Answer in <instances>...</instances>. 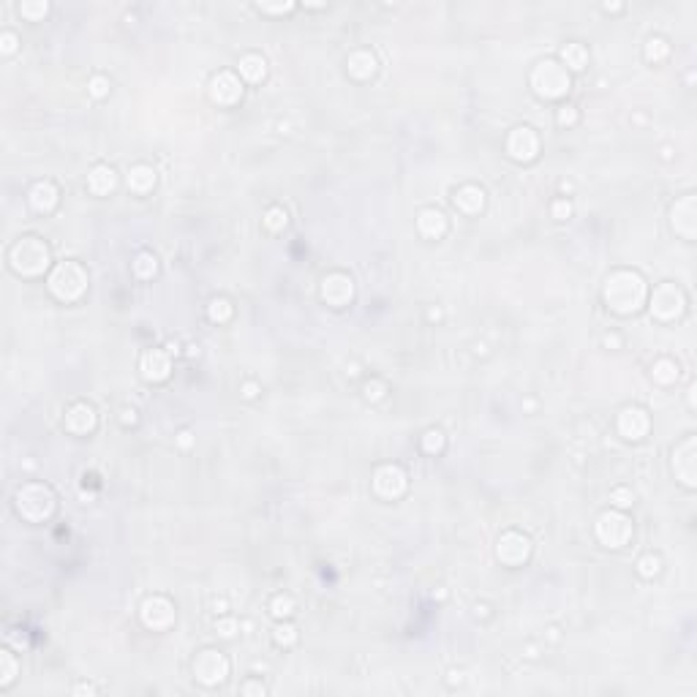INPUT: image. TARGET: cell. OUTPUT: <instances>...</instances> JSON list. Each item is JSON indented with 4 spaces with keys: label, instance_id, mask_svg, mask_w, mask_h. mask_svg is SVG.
<instances>
[{
    "label": "cell",
    "instance_id": "obj_26",
    "mask_svg": "<svg viewBox=\"0 0 697 697\" xmlns=\"http://www.w3.org/2000/svg\"><path fill=\"white\" fill-rule=\"evenodd\" d=\"M237 71H240V80L248 84H262L267 80V61L265 55L259 52H246L240 63H237Z\"/></svg>",
    "mask_w": 697,
    "mask_h": 697
},
{
    "label": "cell",
    "instance_id": "obj_39",
    "mask_svg": "<svg viewBox=\"0 0 697 697\" xmlns=\"http://www.w3.org/2000/svg\"><path fill=\"white\" fill-rule=\"evenodd\" d=\"M17 8H20V14L27 22H39L49 14V3H46V0H25V3H20Z\"/></svg>",
    "mask_w": 697,
    "mask_h": 697
},
{
    "label": "cell",
    "instance_id": "obj_7",
    "mask_svg": "<svg viewBox=\"0 0 697 697\" xmlns=\"http://www.w3.org/2000/svg\"><path fill=\"white\" fill-rule=\"evenodd\" d=\"M594 534L602 548H608V551H621V548H627L629 539H632V520L627 517L624 510H605V513L596 517Z\"/></svg>",
    "mask_w": 697,
    "mask_h": 697
},
{
    "label": "cell",
    "instance_id": "obj_31",
    "mask_svg": "<svg viewBox=\"0 0 697 697\" xmlns=\"http://www.w3.org/2000/svg\"><path fill=\"white\" fill-rule=\"evenodd\" d=\"M20 676V662L11 648H3L0 651V689H8Z\"/></svg>",
    "mask_w": 697,
    "mask_h": 697
},
{
    "label": "cell",
    "instance_id": "obj_59",
    "mask_svg": "<svg viewBox=\"0 0 697 697\" xmlns=\"http://www.w3.org/2000/svg\"><path fill=\"white\" fill-rule=\"evenodd\" d=\"M662 158L670 161V158H673V147H662Z\"/></svg>",
    "mask_w": 697,
    "mask_h": 697
},
{
    "label": "cell",
    "instance_id": "obj_51",
    "mask_svg": "<svg viewBox=\"0 0 697 697\" xmlns=\"http://www.w3.org/2000/svg\"><path fill=\"white\" fill-rule=\"evenodd\" d=\"M602 344H605V348H624V338L618 335V332H608L605 338H602Z\"/></svg>",
    "mask_w": 697,
    "mask_h": 697
},
{
    "label": "cell",
    "instance_id": "obj_13",
    "mask_svg": "<svg viewBox=\"0 0 697 697\" xmlns=\"http://www.w3.org/2000/svg\"><path fill=\"white\" fill-rule=\"evenodd\" d=\"M243 80H240V74H234V71H218V74H213L210 77V82H207V96H210V101L215 103V106H221V109H232V106H237V103L243 101Z\"/></svg>",
    "mask_w": 697,
    "mask_h": 697
},
{
    "label": "cell",
    "instance_id": "obj_10",
    "mask_svg": "<svg viewBox=\"0 0 697 697\" xmlns=\"http://www.w3.org/2000/svg\"><path fill=\"white\" fill-rule=\"evenodd\" d=\"M370 485H373V493L379 498L398 501L409 491V474L398 463H382V466H376V472L370 477Z\"/></svg>",
    "mask_w": 697,
    "mask_h": 697
},
{
    "label": "cell",
    "instance_id": "obj_60",
    "mask_svg": "<svg viewBox=\"0 0 697 697\" xmlns=\"http://www.w3.org/2000/svg\"><path fill=\"white\" fill-rule=\"evenodd\" d=\"M695 392H697V387L692 384V387H689V409H695Z\"/></svg>",
    "mask_w": 697,
    "mask_h": 697
},
{
    "label": "cell",
    "instance_id": "obj_42",
    "mask_svg": "<svg viewBox=\"0 0 697 697\" xmlns=\"http://www.w3.org/2000/svg\"><path fill=\"white\" fill-rule=\"evenodd\" d=\"M610 504H613V510H629L635 504V493L629 488H613L610 491Z\"/></svg>",
    "mask_w": 697,
    "mask_h": 697
},
{
    "label": "cell",
    "instance_id": "obj_44",
    "mask_svg": "<svg viewBox=\"0 0 697 697\" xmlns=\"http://www.w3.org/2000/svg\"><path fill=\"white\" fill-rule=\"evenodd\" d=\"M572 213H574V207H572V202H570L567 196H558V199H553V205H551V215H553L555 221H567V218H572Z\"/></svg>",
    "mask_w": 697,
    "mask_h": 697
},
{
    "label": "cell",
    "instance_id": "obj_49",
    "mask_svg": "<svg viewBox=\"0 0 697 697\" xmlns=\"http://www.w3.org/2000/svg\"><path fill=\"white\" fill-rule=\"evenodd\" d=\"M137 422H139V411L134 409V406H123V409H120V425L131 428V425H137Z\"/></svg>",
    "mask_w": 697,
    "mask_h": 697
},
{
    "label": "cell",
    "instance_id": "obj_17",
    "mask_svg": "<svg viewBox=\"0 0 697 697\" xmlns=\"http://www.w3.org/2000/svg\"><path fill=\"white\" fill-rule=\"evenodd\" d=\"M615 428L621 433V439H627V441H643L651 433V414L637 403H629L618 411Z\"/></svg>",
    "mask_w": 697,
    "mask_h": 697
},
{
    "label": "cell",
    "instance_id": "obj_34",
    "mask_svg": "<svg viewBox=\"0 0 697 697\" xmlns=\"http://www.w3.org/2000/svg\"><path fill=\"white\" fill-rule=\"evenodd\" d=\"M420 447H422L425 455L436 458V455H441V452L447 450V436H444L441 428H428V431L420 436Z\"/></svg>",
    "mask_w": 697,
    "mask_h": 697
},
{
    "label": "cell",
    "instance_id": "obj_40",
    "mask_svg": "<svg viewBox=\"0 0 697 697\" xmlns=\"http://www.w3.org/2000/svg\"><path fill=\"white\" fill-rule=\"evenodd\" d=\"M215 635L221 637V640H234V637L240 635V621L221 613V618H215Z\"/></svg>",
    "mask_w": 697,
    "mask_h": 697
},
{
    "label": "cell",
    "instance_id": "obj_36",
    "mask_svg": "<svg viewBox=\"0 0 697 697\" xmlns=\"http://www.w3.org/2000/svg\"><path fill=\"white\" fill-rule=\"evenodd\" d=\"M662 567H665V561H662V555L659 553L640 555L635 564L637 574H640L643 580H654V577H659V574H662Z\"/></svg>",
    "mask_w": 697,
    "mask_h": 697
},
{
    "label": "cell",
    "instance_id": "obj_4",
    "mask_svg": "<svg viewBox=\"0 0 697 697\" xmlns=\"http://www.w3.org/2000/svg\"><path fill=\"white\" fill-rule=\"evenodd\" d=\"M58 510V496L46 482H25L14 493V513L27 523H46Z\"/></svg>",
    "mask_w": 697,
    "mask_h": 697
},
{
    "label": "cell",
    "instance_id": "obj_58",
    "mask_svg": "<svg viewBox=\"0 0 697 697\" xmlns=\"http://www.w3.org/2000/svg\"><path fill=\"white\" fill-rule=\"evenodd\" d=\"M602 8H605V11H621V8H624V6H621V3H605V6H602Z\"/></svg>",
    "mask_w": 697,
    "mask_h": 697
},
{
    "label": "cell",
    "instance_id": "obj_12",
    "mask_svg": "<svg viewBox=\"0 0 697 697\" xmlns=\"http://www.w3.org/2000/svg\"><path fill=\"white\" fill-rule=\"evenodd\" d=\"M670 469H673L676 479L684 485V488L695 491L697 488V439L695 436L681 439L676 447H673V452H670Z\"/></svg>",
    "mask_w": 697,
    "mask_h": 697
},
{
    "label": "cell",
    "instance_id": "obj_48",
    "mask_svg": "<svg viewBox=\"0 0 697 697\" xmlns=\"http://www.w3.org/2000/svg\"><path fill=\"white\" fill-rule=\"evenodd\" d=\"M259 392H262V384L259 382H253V379H248L240 384V395L246 398V401H253V398H259Z\"/></svg>",
    "mask_w": 697,
    "mask_h": 697
},
{
    "label": "cell",
    "instance_id": "obj_45",
    "mask_svg": "<svg viewBox=\"0 0 697 697\" xmlns=\"http://www.w3.org/2000/svg\"><path fill=\"white\" fill-rule=\"evenodd\" d=\"M20 49V36L14 30H0V52L3 55H14Z\"/></svg>",
    "mask_w": 697,
    "mask_h": 697
},
{
    "label": "cell",
    "instance_id": "obj_46",
    "mask_svg": "<svg viewBox=\"0 0 697 697\" xmlns=\"http://www.w3.org/2000/svg\"><path fill=\"white\" fill-rule=\"evenodd\" d=\"M256 8L265 14H289L294 8V3L291 0H287V3H256Z\"/></svg>",
    "mask_w": 697,
    "mask_h": 697
},
{
    "label": "cell",
    "instance_id": "obj_43",
    "mask_svg": "<svg viewBox=\"0 0 697 697\" xmlns=\"http://www.w3.org/2000/svg\"><path fill=\"white\" fill-rule=\"evenodd\" d=\"M577 120H580V112L574 109L572 103H564V106L555 112V123L561 125V128H572V125H577Z\"/></svg>",
    "mask_w": 697,
    "mask_h": 697
},
{
    "label": "cell",
    "instance_id": "obj_38",
    "mask_svg": "<svg viewBox=\"0 0 697 697\" xmlns=\"http://www.w3.org/2000/svg\"><path fill=\"white\" fill-rule=\"evenodd\" d=\"M387 382L384 379H379V376H370L368 382L363 384V398L368 401V403H379V401H384L387 398Z\"/></svg>",
    "mask_w": 697,
    "mask_h": 697
},
{
    "label": "cell",
    "instance_id": "obj_63",
    "mask_svg": "<svg viewBox=\"0 0 697 697\" xmlns=\"http://www.w3.org/2000/svg\"><path fill=\"white\" fill-rule=\"evenodd\" d=\"M194 354H199V346H194V344H191V346H188V357H194Z\"/></svg>",
    "mask_w": 697,
    "mask_h": 697
},
{
    "label": "cell",
    "instance_id": "obj_56",
    "mask_svg": "<svg viewBox=\"0 0 697 697\" xmlns=\"http://www.w3.org/2000/svg\"><path fill=\"white\" fill-rule=\"evenodd\" d=\"M441 316H444V313H441V308H431V310H428V319H431V322H439Z\"/></svg>",
    "mask_w": 697,
    "mask_h": 697
},
{
    "label": "cell",
    "instance_id": "obj_55",
    "mask_svg": "<svg viewBox=\"0 0 697 697\" xmlns=\"http://www.w3.org/2000/svg\"><path fill=\"white\" fill-rule=\"evenodd\" d=\"M545 632H548V640H551V643H558V640H561V629H558V627H548Z\"/></svg>",
    "mask_w": 697,
    "mask_h": 697
},
{
    "label": "cell",
    "instance_id": "obj_3",
    "mask_svg": "<svg viewBox=\"0 0 697 697\" xmlns=\"http://www.w3.org/2000/svg\"><path fill=\"white\" fill-rule=\"evenodd\" d=\"M87 284H90V275L77 259H63L58 265L52 267L46 272V289L55 300L61 303H80L87 291Z\"/></svg>",
    "mask_w": 697,
    "mask_h": 697
},
{
    "label": "cell",
    "instance_id": "obj_53",
    "mask_svg": "<svg viewBox=\"0 0 697 697\" xmlns=\"http://www.w3.org/2000/svg\"><path fill=\"white\" fill-rule=\"evenodd\" d=\"M463 681H466V673H463V670H450V673H447V684H450V686H463Z\"/></svg>",
    "mask_w": 697,
    "mask_h": 697
},
{
    "label": "cell",
    "instance_id": "obj_8",
    "mask_svg": "<svg viewBox=\"0 0 697 697\" xmlns=\"http://www.w3.org/2000/svg\"><path fill=\"white\" fill-rule=\"evenodd\" d=\"M229 670H232L229 656H226L224 651H218V648H202V651H196L194 662H191V673H194V678H196L202 686H207V689L221 686L226 678H229Z\"/></svg>",
    "mask_w": 697,
    "mask_h": 697
},
{
    "label": "cell",
    "instance_id": "obj_24",
    "mask_svg": "<svg viewBox=\"0 0 697 697\" xmlns=\"http://www.w3.org/2000/svg\"><path fill=\"white\" fill-rule=\"evenodd\" d=\"M118 188V172L109 164H96L87 172V191L93 196H109Z\"/></svg>",
    "mask_w": 697,
    "mask_h": 697
},
{
    "label": "cell",
    "instance_id": "obj_2",
    "mask_svg": "<svg viewBox=\"0 0 697 697\" xmlns=\"http://www.w3.org/2000/svg\"><path fill=\"white\" fill-rule=\"evenodd\" d=\"M8 267L22 278H42L52 270V251L46 240L36 234H22L14 246L8 248Z\"/></svg>",
    "mask_w": 697,
    "mask_h": 697
},
{
    "label": "cell",
    "instance_id": "obj_47",
    "mask_svg": "<svg viewBox=\"0 0 697 697\" xmlns=\"http://www.w3.org/2000/svg\"><path fill=\"white\" fill-rule=\"evenodd\" d=\"M240 692H243V695H259L262 697V695H267V686L259 681V678H248L246 684L240 686Z\"/></svg>",
    "mask_w": 697,
    "mask_h": 697
},
{
    "label": "cell",
    "instance_id": "obj_25",
    "mask_svg": "<svg viewBox=\"0 0 697 697\" xmlns=\"http://www.w3.org/2000/svg\"><path fill=\"white\" fill-rule=\"evenodd\" d=\"M125 183H128V191H131V194L147 196V194L156 188V183H158V175H156V169L150 164H134L128 169Z\"/></svg>",
    "mask_w": 697,
    "mask_h": 697
},
{
    "label": "cell",
    "instance_id": "obj_20",
    "mask_svg": "<svg viewBox=\"0 0 697 697\" xmlns=\"http://www.w3.org/2000/svg\"><path fill=\"white\" fill-rule=\"evenodd\" d=\"M27 205L39 215H49L55 207L61 205V188L52 180H36L27 191Z\"/></svg>",
    "mask_w": 697,
    "mask_h": 697
},
{
    "label": "cell",
    "instance_id": "obj_30",
    "mask_svg": "<svg viewBox=\"0 0 697 697\" xmlns=\"http://www.w3.org/2000/svg\"><path fill=\"white\" fill-rule=\"evenodd\" d=\"M643 58L651 63V65H659L670 58V44L665 36H648L646 44H643Z\"/></svg>",
    "mask_w": 697,
    "mask_h": 697
},
{
    "label": "cell",
    "instance_id": "obj_16",
    "mask_svg": "<svg viewBox=\"0 0 697 697\" xmlns=\"http://www.w3.org/2000/svg\"><path fill=\"white\" fill-rule=\"evenodd\" d=\"M319 294H322V300H325L329 308H346V306H351V300H354V281H351L348 272L332 270V272H327V275L322 278Z\"/></svg>",
    "mask_w": 697,
    "mask_h": 697
},
{
    "label": "cell",
    "instance_id": "obj_61",
    "mask_svg": "<svg viewBox=\"0 0 697 697\" xmlns=\"http://www.w3.org/2000/svg\"><path fill=\"white\" fill-rule=\"evenodd\" d=\"M558 188H561L564 194H570V191H572V183H567V180H561V185H558Z\"/></svg>",
    "mask_w": 697,
    "mask_h": 697
},
{
    "label": "cell",
    "instance_id": "obj_19",
    "mask_svg": "<svg viewBox=\"0 0 697 697\" xmlns=\"http://www.w3.org/2000/svg\"><path fill=\"white\" fill-rule=\"evenodd\" d=\"M63 425L71 436H90V433L99 428V414L96 409L87 403V401H77L65 409L63 417Z\"/></svg>",
    "mask_w": 697,
    "mask_h": 697
},
{
    "label": "cell",
    "instance_id": "obj_18",
    "mask_svg": "<svg viewBox=\"0 0 697 697\" xmlns=\"http://www.w3.org/2000/svg\"><path fill=\"white\" fill-rule=\"evenodd\" d=\"M139 373L147 384H164L172 376V354L166 348H147L139 357Z\"/></svg>",
    "mask_w": 697,
    "mask_h": 697
},
{
    "label": "cell",
    "instance_id": "obj_22",
    "mask_svg": "<svg viewBox=\"0 0 697 697\" xmlns=\"http://www.w3.org/2000/svg\"><path fill=\"white\" fill-rule=\"evenodd\" d=\"M485 202H488L485 188H479V185L474 183L460 185L452 194V205L458 207V213H463V215H479L485 210Z\"/></svg>",
    "mask_w": 697,
    "mask_h": 697
},
{
    "label": "cell",
    "instance_id": "obj_57",
    "mask_svg": "<svg viewBox=\"0 0 697 697\" xmlns=\"http://www.w3.org/2000/svg\"><path fill=\"white\" fill-rule=\"evenodd\" d=\"M213 608H215V613H226V599H215Z\"/></svg>",
    "mask_w": 697,
    "mask_h": 697
},
{
    "label": "cell",
    "instance_id": "obj_41",
    "mask_svg": "<svg viewBox=\"0 0 697 697\" xmlns=\"http://www.w3.org/2000/svg\"><path fill=\"white\" fill-rule=\"evenodd\" d=\"M109 90H112V82H109V77H103V74H93V77L87 80V93H90L96 101L106 99Z\"/></svg>",
    "mask_w": 697,
    "mask_h": 697
},
{
    "label": "cell",
    "instance_id": "obj_28",
    "mask_svg": "<svg viewBox=\"0 0 697 697\" xmlns=\"http://www.w3.org/2000/svg\"><path fill=\"white\" fill-rule=\"evenodd\" d=\"M681 376V365H678L673 357H659L654 365H651V379H654L659 387H673Z\"/></svg>",
    "mask_w": 697,
    "mask_h": 697
},
{
    "label": "cell",
    "instance_id": "obj_54",
    "mask_svg": "<svg viewBox=\"0 0 697 697\" xmlns=\"http://www.w3.org/2000/svg\"><path fill=\"white\" fill-rule=\"evenodd\" d=\"M474 615H477V618H488V615H491V605L477 602V605H474Z\"/></svg>",
    "mask_w": 697,
    "mask_h": 697
},
{
    "label": "cell",
    "instance_id": "obj_6",
    "mask_svg": "<svg viewBox=\"0 0 697 697\" xmlns=\"http://www.w3.org/2000/svg\"><path fill=\"white\" fill-rule=\"evenodd\" d=\"M646 303H648V310L656 322H676L686 313V306H689L686 291L673 281H665V284L654 287V291H648Z\"/></svg>",
    "mask_w": 697,
    "mask_h": 697
},
{
    "label": "cell",
    "instance_id": "obj_14",
    "mask_svg": "<svg viewBox=\"0 0 697 697\" xmlns=\"http://www.w3.org/2000/svg\"><path fill=\"white\" fill-rule=\"evenodd\" d=\"M504 147H507V156L513 161H517V164H532V161H536V156H539L542 142H539V134L534 131L532 125H515L513 131L507 134Z\"/></svg>",
    "mask_w": 697,
    "mask_h": 697
},
{
    "label": "cell",
    "instance_id": "obj_21",
    "mask_svg": "<svg viewBox=\"0 0 697 697\" xmlns=\"http://www.w3.org/2000/svg\"><path fill=\"white\" fill-rule=\"evenodd\" d=\"M417 232L425 240H441L450 232V218L439 207H425L417 213Z\"/></svg>",
    "mask_w": 697,
    "mask_h": 697
},
{
    "label": "cell",
    "instance_id": "obj_23",
    "mask_svg": "<svg viewBox=\"0 0 697 697\" xmlns=\"http://www.w3.org/2000/svg\"><path fill=\"white\" fill-rule=\"evenodd\" d=\"M379 71V58L370 49H354L346 58V74L354 82H368Z\"/></svg>",
    "mask_w": 697,
    "mask_h": 697
},
{
    "label": "cell",
    "instance_id": "obj_15",
    "mask_svg": "<svg viewBox=\"0 0 697 697\" xmlns=\"http://www.w3.org/2000/svg\"><path fill=\"white\" fill-rule=\"evenodd\" d=\"M670 226L681 240L692 243L697 237V196L695 194H684L681 199L673 202L670 207Z\"/></svg>",
    "mask_w": 697,
    "mask_h": 697
},
{
    "label": "cell",
    "instance_id": "obj_27",
    "mask_svg": "<svg viewBox=\"0 0 697 697\" xmlns=\"http://www.w3.org/2000/svg\"><path fill=\"white\" fill-rule=\"evenodd\" d=\"M558 58H561V65L572 74V71H583L586 65H589V49H586V44L580 42H567L561 46V52H558Z\"/></svg>",
    "mask_w": 697,
    "mask_h": 697
},
{
    "label": "cell",
    "instance_id": "obj_50",
    "mask_svg": "<svg viewBox=\"0 0 697 697\" xmlns=\"http://www.w3.org/2000/svg\"><path fill=\"white\" fill-rule=\"evenodd\" d=\"M194 441H196V436L188 431V428L177 431V436H175V444H177L180 450H191V447H194Z\"/></svg>",
    "mask_w": 697,
    "mask_h": 697
},
{
    "label": "cell",
    "instance_id": "obj_33",
    "mask_svg": "<svg viewBox=\"0 0 697 697\" xmlns=\"http://www.w3.org/2000/svg\"><path fill=\"white\" fill-rule=\"evenodd\" d=\"M297 640H300L297 627H294V624H289L287 618H281V621L275 624V629H272V643H275L278 648H294V646H297Z\"/></svg>",
    "mask_w": 697,
    "mask_h": 697
},
{
    "label": "cell",
    "instance_id": "obj_1",
    "mask_svg": "<svg viewBox=\"0 0 697 697\" xmlns=\"http://www.w3.org/2000/svg\"><path fill=\"white\" fill-rule=\"evenodd\" d=\"M602 300L618 316H632L648 300V284L637 270H613L602 284Z\"/></svg>",
    "mask_w": 697,
    "mask_h": 697
},
{
    "label": "cell",
    "instance_id": "obj_9",
    "mask_svg": "<svg viewBox=\"0 0 697 697\" xmlns=\"http://www.w3.org/2000/svg\"><path fill=\"white\" fill-rule=\"evenodd\" d=\"M139 621L144 624V629H150V632H166V629H172L175 621H177L175 602L164 594L144 596L142 605H139Z\"/></svg>",
    "mask_w": 697,
    "mask_h": 697
},
{
    "label": "cell",
    "instance_id": "obj_29",
    "mask_svg": "<svg viewBox=\"0 0 697 697\" xmlns=\"http://www.w3.org/2000/svg\"><path fill=\"white\" fill-rule=\"evenodd\" d=\"M131 270H134V275L139 281H153L158 275V270H161V262H158V256L153 251H139L134 256V262H131Z\"/></svg>",
    "mask_w": 697,
    "mask_h": 697
},
{
    "label": "cell",
    "instance_id": "obj_5",
    "mask_svg": "<svg viewBox=\"0 0 697 697\" xmlns=\"http://www.w3.org/2000/svg\"><path fill=\"white\" fill-rule=\"evenodd\" d=\"M529 84L542 101H561L572 87V74L555 58H545L532 68Z\"/></svg>",
    "mask_w": 697,
    "mask_h": 697
},
{
    "label": "cell",
    "instance_id": "obj_52",
    "mask_svg": "<svg viewBox=\"0 0 697 697\" xmlns=\"http://www.w3.org/2000/svg\"><path fill=\"white\" fill-rule=\"evenodd\" d=\"M71 692L74 695H99V686L96 684H77Z\"/></svg>",
    "mask_w": 697,
    "mask_h": 697
},
{
    "label": "cell",
    "instance_id": "obj_11",
    "mask_svg": "<svg viewBox=\"0 0 697 697\" xmlns=\"http://www.w3.org/2000/svg\"><path fill=\"white\" fill-rule=\"evenodd\" d=\"M534 553V542L529 534L510 529L496 539V558L504 564V567H523Z\"/></svg>",
    "mask_w": 697,
    "mask_h": 697
},
{
    "label": "cell",
    "instance_id": "obj_37",
    "mask_svg": "<svg viewBox=\"0 0 697 697\" xmlns=\"http://www.w3.org/2000/svg\"><path fill=\"white\" fill-rule=\"evenodd\" d=\"M294 610H297V602H294V596L291 594H275L270 599V613L275 615L278 621L294 615Z\"/></svg>",
    "mask_w": 697,
    "mask_h": 697
},
{
    "label": "cell",
    "instance_id": "obj_62",
    "mask_svg": "<svg viewBox=\"0 0 697 697\" xmlns=\"http://www.w3.org/2000/svg\"><path fill=\"white\" fill-rule=\"evenodd\" d=\"M526 656H529V659H536V648L529 646V648H526Z\"/></svg>",
    "mask_w": 697,
    "mask_h": 697
},
{
    "label": "cell",
    "instance_id": "obj_32",
    "mask_svg": "<svg viewBox=\"0 0 697 697\" xmlns=\"http://www.w3.org/2000/svg\"><path fill=\"white\" fill-rule=\"evenodd\" d=\"M232 316H234V306L226 297H221V294L207 303V319L213 325H226V322H232Z\"/></svg>",
    "mask_w": 697,
    "mask_h": 697
},
{
    "label": "cell",
    "instance_id": "obj_35",
    "mask_svg": "<svg viewBox=\"0 0 697 697\" xmlns=\"http://www.w3.org/2000/svg\"><path fill=\"white\" fill-rule=\"evenodd\" d=\"M262 224H265L267 232H272V234H278V232H284L289 226V210L284 205H272L265 210V215H262Z\"/></svg>",
    "mask_w": 697,
    "mask_h": 697
}]
</instances>
